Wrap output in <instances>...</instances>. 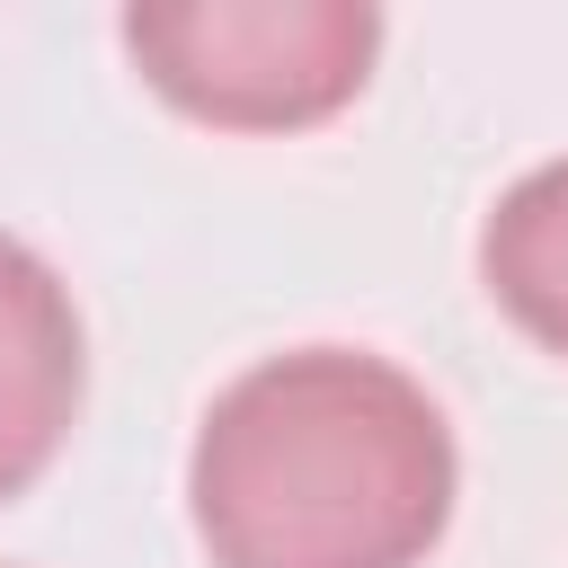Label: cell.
Listing matches in <instances>:
<instances>
[{"mask_svg":"<svg viewBox=\"0 0 568 568\" xmlns=\"http://www.w3.org/2000/svg\"><path fill=\"white\" fill-rule=\"evenodd\" d=\"M479 284L532 346L568 355V160H541L497 195L479 222Z\"/></svg>","mask_w":568,"mask_h":568,"instance_id":"cell-4","label":"cell"},{"mask_svg":"<svg viewBox=\"0 0 568 568\" xmlns=\"http://www.w3.org/2000/svg\"><path fill=\"white\" fill-rule=\"evenodd\" d=\"M462 453L417 373L364 346H293L213 390L186 515L213 568H426Z\"/></svg>","mask_w":568,"mask_h":568,"instance_id":"cell-1","label":"cell"},{"mask_svg":"<svg viewBox=\"0 0 568 568\" xmlns=\"http://www.w3.org/2000/svg\"><path fill=\"white\" fill-rule=\"evenodd\" d=\"M80 390H89L80 302L27 240L0 231V506L53 470Z\"/></svg>","mask_w":568,"mask_h":568,"instance_id":"cell-3","label":"cell"},{"mask_svg":"<svg viewBox=\"0 0 568 568\" xmlns=\"http://www.w3.org/2000/svg\"><path fill=\"white\" fill-rule=\"evenodd\" d=\"M133 71L195 124L302 133L355 106L382 53V9L364 0H142L124 9Z\"/></svg>","mask_w":568,"mask_h":568,"instance_id":"cell-2","label":"cell"}]
</instances>
